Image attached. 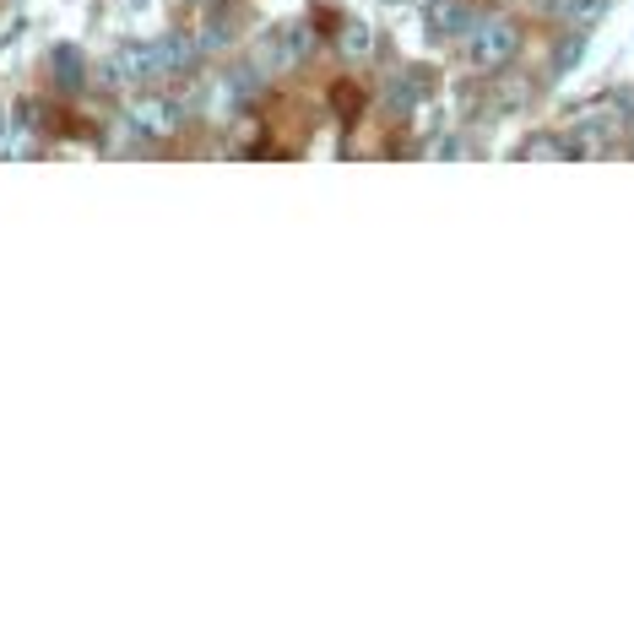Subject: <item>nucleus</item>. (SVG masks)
<instances>
[{"mask_svg": "<svg viewBox=\"0 0 634 634\" xmlns=\"http://www.w3.org/2000/svg\"><path fill=\"white\" fill-rule=\"evenodd\" d=\"M515 49H521V28L505 22V17H483V22H472V33H466V60H472L477 71H499L505 60H515Z\"/></svg>", "mask_w": 634, "mask_h": 634, "instance_id": "obj_1", "label": "nucleus"}, {"mask_svg": "<svg viewBox=\"0 0 634 634\" xmlns=\"http://www.w3.org/2000/svg\"><path fill=\"white\" fill-rule=\"evenodd\" d=\"M164 60H158V39H130L103 60V82L109 87H136V82H158Z\"/></svg>", "mask_w": 634, "mask_h": 634, "instance_id": "obj_2", "label": "nucleus"}, {"mask_svg": "<svg viewBox=\"0 0 634 634\" xmlns=\"http://www.w3.org/2000/svg\"><path fill=\"white\" fill-rule=\"evenodd\" d=\"M472 22H477L472 0H423V33H428V43L466 39Z\"/></svg>", "mask_w": 634, "mask_h": 634, "instance_id": "obj_3", "label": "nucleus"}, {"mask_svg": "<svg viewBox=\"0 0 634 634\" xmlns=\"http://www.w3.org/2000/svg\"><path fill=\"white\" fill-rule=\"evenodd\" d=\"M126 120L141 136H174L179 130V103H169V98H136Z\"/></svg>", "mask_w": 634, "mask_h": 634, "instance_id": "obj_4", "label": "nucleus"}, {"mask_svg": "<svg viewBox=\"0 0 634 634\" xmlns=\"http://www.w3.org/2000/svg\"><path fill=\"white\" fill-rule=\"evenodd\" d=\"M158 60H164V77L190 71V66H196V39H190V33H169V39H158Z\"/></svg>", "mask_w": 634, "mask_h": 634, "instance_id": "obj_5", "label": "nucleus"}, {"mask_svg": "<svg viewBox=\"0 0 634 634\" xmlns=\"http://www.w3.org/2000/svg\"><path fill=\"white\" fill-rule=\"evenodd\" d=\"M558 17H569L575 28H592V22L607 17V0H564V11H558Z\"/></svg>", "mask_w": 634, "mask_h": 634, "instance_id": "obj_6", "label": "nucleus"}, {"mask_svg": "<svg viewBox=\"0 0 634 634\" xmlns=\"http://www.w3.org/2000/svg\"><path fill=\"white\" fill-rule=\"evenodd\" d=\"M385 98H390V109H418L423 103V77H396V87H390Z\"/></svg>", "mask_w": 634, "mask_h": 634, "instance_id": "obj_7", "label": "nucleus"}, {"mask_svg": "<svg viewBox=\"0 0 634 634\" xmlns=\"http://www.w3.org/2000/svg\"><path fill=\"white\" fill-rule=\"evenodd\" d=\"M526 158H575V147L558 141V136H532L526 141Z\"/></svg>", "mask_w": 634, "mask_h": 634, "instance_id": "obj_8", "label": "nucleus"}, {"mask_svg": "<svg viewBox=\"0 0 634 634\" xmlns=\"http://www.w3.org/2000/svg\"><path fill=\"white\" fill-rule=\"evenodd\" d=\"M304 55H309V28H288L283 43H277V60H288V66H294V60H304Z\"/></svg>", "mask_w": 634, "mask_h": 634, "instance_id": "obj_9", "label": "nucleus"}, {"mask_svg": "<svg viewBox=\"0 0 634 634\" xmlns=\"http://www.w3.org/2000/svg\"><path fill=\"white\" fill-rule=\"evenodd\" d=\"M55 71L66 77V87H77L82 82V55L77 49H55Z\"/></svg>", "mask_w": 634, "mask_h": 634, "instance_id": "obj_10", "label": "nucleus"}, {"mask_svg": "<svg viewBox=\"0 0 634 634\" xmlns=\"http://www.w3.org/2000/svg\"><path fill=\"white\" fill-rule=\"evenodd\" d=\"M581 55H586V39H581V33H569V39L558 43V71H569V66H581Z\"/></svg>", "mask_w": 634, "mask_h": 634, "instance_id": "obj_11", "label": "nucleus"}, {"mask_svg": "<svg viewBox=\"0 0 634 634\" xmlns=\"http://www.w3.org/2000/svg\"><path fill=\"white\" fill-rule=\"evenodd\" d=\"M347 55H369V28L364 22H347V39H341Z\"/></svg>", "mask_w": 634, "mask_h": 634, "instance_id": "obj_12", "label": "nucleus"}, {"mask_svg": "<svg viewBox=\"0 0 634 634\" xmlns=\"http://www.w3.org/2000/svg\"><path fill=\"white\" fill-rule=\"evenodd\" d=\"M385 6H396V0H385Z\"/></svg>", "mask_w": 634, "mask_h": 634, "instance_id": "obj_13", "label": "nucleus"}]
</instances>
